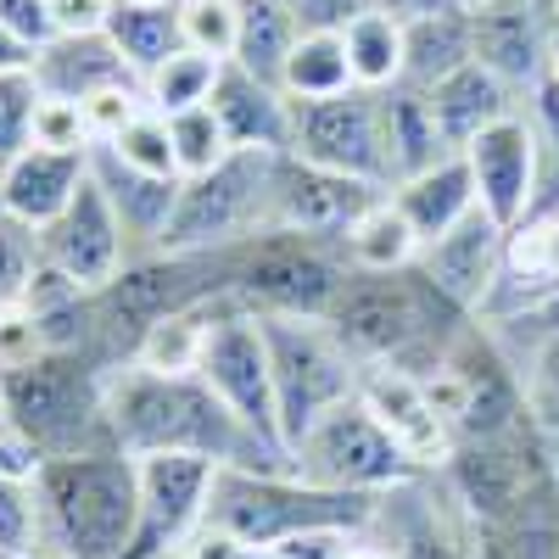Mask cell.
<instances>
[{
  "instance_id": "8992f818",
  "label": "cell",
  "mask_w": 559,
  "mask_h": 559,
  "mask_svg": "<svg viewBox=\"0 0 559 559\" xmlns=\"http://www.w3.org/2000/svg\"><path fill=\"white\" fill-rule=\"evenodd\" d=\"M437 476H442L448 498L481 532H503V526H521L532 515L559 509V459L532 431V419L503 437L459 442Z\"/></svg>"
},
{
  "instance_id": "bcb514c9",
  "label": "cell",
  "mask_w": 559,
  "mask_h": 559,
  "mask_svg": "<svg viewBox=\"0 0 559 559\" xmlns=\"http://www.w3.org/2000/svg\"><path fill=\"white\" fill-rule=\"evenodd\" d=\"M45 459H51V453H45V448L17 426L12 414H0V476L34 487V481H39V471H45Z\"/></svg>"
},
{
  "instance_id": "1f68e13d",
  "label": "cell",
  "mask_w": 559,
  "mask_h": 559,
  "mask_svg": "<svg viewBox=\"0 0 559 559\" xmlns=\"http://www.w3.org/2000/svg\"><path fill=\"white\" fill-rule=\"evenodd\" d=\"M342 45H347V68H353L358 90H392V84H403V17L369 7V12H358L342 28Z\"/></svg>"
},
{
  "instance_id": "d590c367",
  "label": "cell",
  "mask_w": 559,
  "mask_h": 559,
  "mask_svg": "<svg viewBox=\"0 0 559 559\" xmlns=\"http://www.w3.org/2000/svg\"><path fill=\"white\" fill-rule=\"evenodd\" d=\"M107 39L118 45V57L134 73H152L163 57L179 51V0L174 7H112L107 17Z\"/></svg>"
},
{
  "instance_id": "91938a15",
  "label": "cell",
  "mask_w": 559,
  "mask_h": 559,
  "mask_svg": "<svg viewBox=\"0 0 559 559\" xmlns=\"http://www.w3.org/2000/svg\"><path fill=\"white\" fill-rule=\"evenodd\" d=\"M548 12H554V17H559V0H548Z\"/></svg>"
},
{
  "instance_id": "8d00e7d4",
  "label": "cell",
  "mask_w": 559,
  "mask_h": 559,
  "mask_svg": "<svg viewBox=\"0 0 559 559\" xmlns=\"http://www.w3.org/2000/svg\"><path fill=\"white\" fill-rule=\"evenodd\" d=\"M509 353V347H503ZM521 369V392H526V419L532 431L548 442V453L559 459V336H543V342H526L509 353Z\"/></svg>"
},
{
  "instance_id": "94428289",
  "label": "cell",
  "mask_w": 559,
  "mask_h": 559,
  "mask_svg": "<svg viewBox=\"0 0 559 559\" xmlns=\"http://www.w3.org/2000/svg\"><path fill=\"white\" fill-rule=\"evenodd\" d=\"M0 414H7V403H0Z\"/></svg>"
},
{
  "instance_id": "680465c9",
  "label": "cell",
  "mask_w": 559,
  "mask_h": 559,
  "mask_svg": "<svg viewBox=\"0 0 559 559\" xmlns=\"http://www.w3.org/2000/svg\"><path fill=\"white\" fill-rule=\"evenodd\" d=\"M12 313H17V308H7V302H0V331H7V319H12Z\"/></svg>"
},
{
  "instance_id": "e0dca14e",
  "label": "cell",
  "mask_w": 559,
  "mask_h": 559,
  "mask_svg": "<svg viewBox=\"0 0 559 559\" xmlns=\"http://www.w3.org/2000/svg\"><path fill=\"white\" fill-rule=\"evenodd\" d=\"M459 157L471 163L481 213H492L503 229H515L537 207V197H543V134H537L526 107L498 118L492 129H481Z\"/></svg>"
},
{
  "instance_id": "f907efd6",
  "label": "cell",
  "mask_w": 559,
  "mask_h": 559,
  "mask_svg": "<svg viewBox=\"0 0 559 559\" xmlns=\"http://www.w3.org/2000/svg\"><path fill=\"white\" fill-rule=\"evenodd\" d=\"M0 23L12 34H23L28 45L51 39V7H45V0H0Z\"/></svg>"
},
{
  "instance_id": "4dcf8cb0",
  "label": "cell",
  "mask_w": 559,
  "mask_h": 559,
  "mask_svg": "<svg viewBox=\"0 0 559 559\" xmlns=\"http://www.w3.org/2000/svg\"><path fill=\"white\" fill-rule=\"evenodd\" d=\"M297 34H302V23L292 12V0H247V7H241V39H236V57H229V62L280 84Z\"/></svg>"
},
{
  "instance_id": "9f6ffc18",
  "label": "cell",
  "mask_w": 559,
  "mask_h": 559,
  "mask_svg": "<svg viewBox=\"0 0 559 559\" xmlns=\"http://www.w3.org/2000/svg\"><path fill=\"white\" fill-rule=\"evenodd\" d=\"M118 7H174V0H118Z\"/></svg>"
},
{
  "instance_id": "5bb4252c",
  "label": "cell",
  "mask_w": 559,
  "mask_h": 559,
  "mask_svg": "<svg viewBox=\"0 0 559 559\" xmlns=\"http://www.w3.org/2000/svg\"><path fill=\"white\" fill-rule=\"evenodd\" d=\"M392 559H487L481 526L448 498L442 476H414L392 487L369 521Z\"/></svg>"
},
{
  "instance_id": "ffe728a7",
  "label": "cell",
  "mask_w": 559,
  "mask_h": 559,
  "mask_svg": "<svg viewBox=\"0 0 559 559\" xmlns=\"http://www.w3.org/2000/svg\"><path fill=\"white\" fill-rule=\"evenodd\" d=\"M559 297V207H532L515 229L503 236V263H498V286L487 302V324L515 319L537 302Z\"/></svg>"
},
{
  "instance_id": "f546056e",
  "label": "cell",
  "mask_w": 559,
  "mask_h": 559,
  "mask_svg": "<svg viewBox=\"0 0 559 559\" xmlns=\"http://www.w3.org/2000/svg\"><path fill=\"white\" fill-rule=\"evenodd\" d=\"M336 247H342L347 269H358V274H397V269H414V258H419V236L403 218V207L392 202V191L369 202Z\"/></svg>"
},
{
  "instance_id": "11a10c76",
  "label": "cell",
  "mask_w": 559,
  "mask_h": 559,
  "mask_svg": "<svg viewBox=\"0 0 559 559\" xmlns=\"http://www.w3.org/2000/svg\"><path fill=\"white\" fill-rule=\"evenodd\" d=\"M342 559H392V548H386V543H381L376 532H369V526H364V532H353V537H347V548H342Z\"/></svg>"
},
{
  "instance_id": "ac0fdd59",
  "label": "cell",
  "mask_w": 559,
  "mask_h": 559,
  "mask_svg": "<svg viewBox=\"0 0 559 559\" xmlns=\"http://www.w3.org/2000/svg\"><path fill=\"white\" fill-rule=\"evenodd\" d=\"M358 397L364 408L381 419V431L403 448V459L414 464L419 476H437L442 464L453 459L459 437L442 419V408L431 403L426 381L408 376V369H392V364H369L364 381H358Z\"/></svg>"
},
{
  "instance_id": "5b68a950",
  "label": "cell",
  "mask_w": 559,
  "mask_h": 559,
  "mask_svg": "<svg viewBox=\"0 0 559 559\" xmlns=\"http://www.w3.org/2000/svg\"><path fill=\"white\" fill-rule=\"evenodd\" d=\"M102 381H107V364H96L90 353L39 347L34 358L0 369V403L51 459L96 453L112 448Z\"/></svg>"
},
{
  "instance_id": "cb8c5ba5",
  "label": "cell",
  "mask_w": 559,
  "mask_h": 559,
  "mask_svg": "<svg viewBox=\"0 0 559 559\" xmlns=\"http://www.w3.org/2000/svg\"><path fill=\"white\" fill-rule=\"evenodd\" d=\"M90 179H96L102 197L112 202L129 247L134 252H157L163 236H168V224H174V207H179V179L123 168L107 146H90Z\"/></svg>"
},
{
  "instance_id": "277c9868",
  "label": "cell",
  "mask_w": 559,
  "mask_h": 559,
  "mask_svg": "<svg viewBox=\"0 0 559 559\" xmlns=\"http://www.w3.org/2000/svg\"><path fill=\"white\" fill-rule=\"evenodd\" d=\"M381 498L313 487L297 471H218L207 498V526L274 548L302 532H364L376 521Z\"/></svg>"
},
{
  "instance_id": "8fae6325",
  "label": "cell",
  "mask_w": 559,
  "mask_h": 559,
  "mask_svg": "<svg viewBox=\"0 0 559 559\" xmlns=\"http://www.w3.org/2000/svg\"><path fill=\"white\" fill-rule=\"evenodd\" d=\"M197 376L213 386V397L241 419L252 437H263L269 448L286 453V437H280V408H274V358H269V331L263 319L236 308V302H218L213 313V331L202 347V369ZM292 459V453H286Z\"/></svg>"
},
{
  "instance_id": "9a60e30c",
  "label": "cell",
  "mask_w": 559,
  "mask_h": 559,
  "mask_svg": "<svg viewBox=\"0 0 559 559\" xmlns=\"http://www.w3.org/2000/svg\"><path fill=\"white\" fill-rule=\"evenodd\" d=\"M376 197H381V185H364L353 174H336V168H319V163H302L292 152H280L274 179H269L263 229H292V236L336 247L347 236V224Z\"/></svg>"
},
{
  "instance_id": "b9f144b4",
  "label": "cell",
  "mask_w": 559,
  "mask_h": 559,
  "mask_svg": "<svg viewBox=\"0 0 559 559\" xmlns=\"http://www.w3.org/2000/svg\"><path fill=\"white\" fill-rule=\"evenodd\" d=\"M481 543H487V559H559V509L503 532H481Z\"/></svg>"
},
{
  "instance_id": "ee69618b",
  "label": "cell",
  "mask_w": 559,
  "mask_h": 559,
  "mask_svg": "<svg viewBox=\"0 0 559 559\" xmlns=\"http://www.w3.org/2000/svg\"><path fill=\"white\" fill-rule=\"evenodd\" d=\"M0 554H39V509L34 487L0 476Z\"/></svg>"
},
{
  "instance_id": "f6af8a7d",
  "label": "cell",
  "mask_w": 559,
  "mask_h": 559,
  "mask_svg": "<svg viewBox=\"0 0 559 559\" xmlns=\"http://www.w3.org/2000/svg\"><path fill=\"white\" fill-rule=\"evenodd\" d=\"M84 107V123H90V140H112L140 107H146V96H140V84H112V90H96L90 102H79Z\"/></svg>"
},
{
  "instance_id": "60d3db41",
  "label": "cell",
  "mask_w": 559,
  "mask_h": 559,
  "mask_svg": "<svg viewBox=\"0 0 559 559\" xmlns=\"http://www.w3.org/2000/svg\"><path fill=\"white\" fill-rule=\"evenodd\" d=\"M28 146H45V152H90V123H84V107L79 102H62V96H39L34 107V140Z\"/></svg>"
},
{
  "instance_id": "f1b7e54d",
  "label": "cell",
  "mask_w": 559,
  "mask_h": 559,
  "mask_svg": "<svg viewBox=\"0 0 559 559\" xmlns=\"http://www.w3.org/2000/svg\"><path fill=\"white\" fill-rule=\"evenodd\" d=\"M464 62H476L471 12H464V7L403 23V84L431 90V84H442L448 73H459Z\"/></svg>"
},
{
  "instance_id": "6f0895ef",
  "label": "cell",
  "mask_w": 559,
  "mask_h": 559,
  "mask_svg": "<svg viewBox=\"0 0 559 559\" xmlns=\"http://www.w3.org/2000/svg\"><path fill=\"white\" fill-rule=\"evenodd\" d=\"M0 559H57V554H0Z\"/></svg>"
},
{
  "instance_id": "3957f363",
  "label": "cell",
  "mask_w": 559,
  "mask_h": 559,
  "mask_svg": "<svg viewBox=\"0 0 559 559\" xmlns=\"http://www.w3.org/2000/svg\"><path fill=\"white\" fill-rule=\"evenodd\" d=\"M39 554L57 559H129L140 526V459L118 448L45 459L34 481Z\"/></svg>"
},
{
  "instance_id": "e575fe53",
  "label": "cell",
  "mask_w": 559,
  "mask_h": 559,
  "mask_svg": "<svg viewBox=\"0 0 559 559\" xmlns=\"http://www.w3.org/2000/svg\"><path fill=\"white\" fill-rule=\"evenodd\" d=\"M224 302V297H218ZM218 302L207 308H191V313H174V319H157L146 336L134 342V358L140 369H157V376H197L202 369V347H207V331H213V313Z\"/></svg>"
},
{
  "instance_id": "484cf974",
  "label": "cell",
  "mask_w": 559,
  "mask_h": 559,
  "mask_svg": "<svg viewBox=\"0 0 559 559\" xmlns=\"http://www.w3.org/2000/svg\"><path fill=\"white\" fill-rule=\"evenodd\" d=\"M426 102H431V118H437V129H442V140L453 152H464L481 129H492L498 118L526 107V96H515V90H509L498 73H487L481 62H464L459 73L431 84Z\"/></svg>"
},
{
  "instance_id": "681fc988",
  "label": "cell",
  "mask_w": 559,
  "mask_h": 559,
  "mask_svg": "<svg viewBox=\"0 0 559 559\" xmlns=\"http://www.w3.org/2000/svg\"><path fill=\"white\" fill-rule=\"evenodd\" d=\"M292 12L302 28H324V34H342L358 12H369V0H292Z\"/></svg>"
},
{
  "instance_id": "7dc6e473",
  "label": "cell",
  "mask_w": 559,
  "mask_h": 559,
  "mask_svg": "<svg viewBox=\"0 0 559 559\" xmlns=\"http://www.w3.org/2000/svg\"><path fill=\"white\" fill-rule=\"evenodd\" d=\"M174 559H280V554L263 548V543H247V537H229V532H218V526H202Z\"/></svg>"
},
{
  "instance_id": "ab89813d",
  "label": "cell",
  "mask_w": 559,
  "mask_h": 559,
  "mask_svg": "<svg viewBox=\"0 0 559 559\" xmlns=\"http://www.w3.org/2000/svg\"><path fill=\"white\" fill-rule=\"evenodd\" d=\"M34 107H39L34 73H0V163H12L34 140Z\"/></svg>"
},
{
  "instance_id": "44dd1931",
  "label": "cell",
  "mask_w": 559,
  "mask_h": 559,
  "mask_svg": "<svg viewBox=\"0 0 559 559\" xmlns=\"http://www.w3.org/2000/svg\"><path fill=\"white\" fill-rule=\"evenodd\" d=\"M548 34H554V12L543 7V0H532V7L471 12L476 62L487 73H498L515 96H532V90L548 79Z\"/></svg>"
},
{
  "instance_id": "f5cc1de1",
  "label": "cell",
  "mask_w": 559,
  "mask_h": 559,
  "mask_svg": "<svg viewBox=\"0 0 559 559\" xmlns=\"http://www.w3.org/2000/svg\"><path fill=\"white\" fill-rule=\"evenodd\" d=\"M34 51H39V45H28L23 34H12L7 23H0V73H28Z\"/></svg>"
},
{
  "instance_id": "603a6c76",
  "label": "cell",
  "mask_w": 559,
  "mask_h": 559,
  "mask_svg": "<svg viewBox=\"0 0 559 559\" xmlns=\"http://www.w3.org/2000/svg\"><path fill=\"white\" fill-rule=\"evenodd\" d=\"M90 179V152H45V146H23L12 163H0V213L23 229L51 224Z\"/></svg>"
},
{
  "instance_id": "d4e9b609",
  "label": "cell",
  "mask_w": 559,
  "mask_h": 559,
  "mask_svg": "<svg viewBox=\"0 0 559 559\" xmlns=\"http://www.w3.org/2000/svg\"><path fill=\"white\" fill-rule=\"evenodd\" d=\"M28 73L39 84V96H62V102H90L96 90L140 84V73L118 57V45L107 34H51L34 51Z\"/></svg>"
},
{
  "instance_id": "7bdbcfd3",
  "label": "cell",
  "mask_w": 559,
  "mask_h": 559,
  "mask_svg": "<svg viewBox=\"0 0 559 559\" xmlns=\"http://www.w3.org/2000/svg\"><path fill=\"white\" fill-rule=\"evenodd\" d=\"M39 269V247H34V229L12 224L0 213V302L7 308H23V292Z\"/></svg>"
},
{
  "instance_id": "6da1fadb",
  "label": "cell",
  "mask_w": 559,
  "mask_h": 559,
  "mask_svg": "<svg viewBox=\"0 0 559 559\" xmlns=\"http://www.w3.org/2000/svg\"><path fill=\"white\" fill-rule=\"evenodd\" d=\"M107 437L129 459L202 453L224 471H292V459L252 437L202 376H157L140 364H112L102 381Z\"/></svg>"
},
{
  "instance_id": "7402d4cb",
  "label": "cell",
  "mask_w": 559,
  "mask_h": 559,
  "mask_svg": "<svg viewBox=\"0 0 559 559\" xmlns=\"http://www.w3.org/2000/svg\"><path fill=\"white\" fill-rule=\"evenodd\" d=\"M229 134L236 152H292V123H297V102L280 90L274 79H258L236 62H224L218 84H213V102H207Z\"/></svg>"
},
{
  "instance_id": "4316f807",
  "label": "cell",
  "mask_w": 559,
  "mask_h": 559,
  "mask_svg": "<svg viewBox=\"0 0 559 559\" xmlns=\"http://www.w3.org/2000/svg\"><path fill=\"white\" fill-rule=\"evenodd\" d=\"M392 202H397L403 218L414 224L419 247L437 241V236H448L453 224H464V218L481 207L476 179H471V163H464L459 152H448L442 163H431V168H419V174L397 179V185H392Z\"/></svg>"
},
{
  "instance_id": "83f0119b",
  "label": "cell",
  "mask_w": 559,
  "mask_h": 559,
  "mask_svg": "<svg viewBox=\"0 0 559 559\" xmlns=\"http://www.w3.org/2000/svg\"><path fill=\"white\" fill-rule=\"evenodd\" d=\"M376 102H381V152H386V191L397 179L419 174V168H431L442 163L453 146L442 140L437 118H431V102H426V90H414V84H392V90H376Z\"/></svg>"
},
{
  "instance_id": "30bf717a",
  "label": "cell",
  "mask_w": 559,
  "mask_h": 559,
  "mask_svg": "<svg viewBox=\"0 0 559 559\" xmlns=\"http://www.w3.org/2000/svg\"><path fill=\"white\" fill-rule=\"evenodd\" d=\"M269 179L274 157L269 152H229L218 168L179 179V207L163 247L168 252H224L263 229L269 213Z\"/></svg>"
},
{
  "instance_id": "ba28073f",
  "label": "cell",
  "mask_w": 559,
  "mask_h": 559,
  "mask_svg": "<svg viewBox=\"0 0 559 559\" xmlns=\"http://www.w3.org/2000/svg\"><path fill=\"white\" fill-rule=\"evenodd\" d=\"M269 358H274V408H280V437L292 442L319 426L331 408L358 397L364 364L342 347V336L324 319H263Z\"/></svg>"
},
{
  "instance_id": "52a82bcc",
  "label": "cell",
  "mask_w": 559,
  "mask_h": 559,
  "mask_svg": "<svg viewBox=\"0 0 559 559\" xmlns=\"http://www.w3.org/2000/svg\"><path fill=\"white\" fill-rule=\"evenodd\" d=\"M342 280V247L292 229H252L247 241L224 247V297L258 319H324Z\"/></svg>"
},
{
  "instance_id": "9c48e42d",
  "label": "cell",
  "mask_w": 559,
  "mask_h": 559,
  "mask_svg": "<svg viewBox=\"0 0 559 559\" xmlns=\"http://www.w3.org/2000/svg\"><path fill=\"white\" fill-rule=\"evenodd\" d=\"M292 471L313 487L364 492V498H381L419 476L403 459V448L381 431V419L364 408V397H347L342 408H331L319 426H308L292 442Z\"/></svg>"
},
{
  "instance_id": "2e32d148",
  "label": "cell",
  "mask_w": 559,
  "mask_h": 559,
  "mask_svg": "<svg viewBox=\"0 0 559 559\" xmlns=\"http://www.w3.org/2000/svg\"><path fill=\"white\" fill-rule=\"evenodd\" d=\"M34 247H39V258L51 263L57 274H68L73 286L90 292V297L107 292L112 280H118V269L134 258L123 224H118V213H112V202L102 197L96 179L79 185V197L39 229Z\"/></svg>"
},
{
  "instance_id": "4fadbf2b",
  "label": "cell",
  "mask_w": 559,
  "mask_h": 559,
  "mask_svg": "<svg viewBox=\"0 0 559 559\" xmlns=\"http://www.w3.org/2000/svg\"><path fill=\"white\" fill-rule=\"evenodd\" d=\"M292 157L353 174L386 191V152H381V102L376 90H342L324 102H297Z\"/></svg>"
},
{
  "instance_id": "7a4b0ae2",
  "label": "cell",
  "mask_w": 559,
  "mask_h": 559,
  "mask_svg": "<svg viewBox=\"0 0 559 559\" xmlns=\"http://www.w3.org/2000/svg\"><path fill=\"white\" fill-rule=\"evenodd\" d=\"M324 324L342 336V347L364 369L392 364V369H408V376H426V369L442 364V353L453 347V336L471 319H464L448 297H437L419 269H397V274L347 269Z\"/></svg>"
},
{
  "instance_id": "d6a6232c",
  "label": "cell",
  "mask_w": 559,
  "mask_h": 559,
  "mask_svg": "<svg viewBox=\"0 0 559 559\" xmlns=\"http://www.w3.org/2000/svg\"><path fill=\"white\" fill-rule=\"evenodd\" d=\"M280 90H286L292 102H324V96H342V90H358L342 34L302 28L292 57H286V73H280Z\"/></svg>"
},
{
  "instance_id": "74e56055",
  "label": "cell",
  "mask_w": 559,
  "mask_h": 559,
  "mask_svg": "<svg viewBox=\"0 0 559 559\" xmlns=\"http://www.w3.org/2000/svg\"><path fill=\"white\" fill-rule=\"evenodd\" d=\"M102 146L123 163V168H140V174H157V179H179V163H174V134H168V118L140 107L112 140Z\"/></svg>"
},
{
  "instance_id": "7c38bea8",
  "label": "cell",
  "mask_w": 559,
  "mask_h": 559,
  "mask_svg": "<svg viewBox=\"0 0 559 559\" xmlns=\"http://www.w3.org/2000/svg\"><path fill=\"white\" fill-rule=\"evenodd\" d=\"M224 464L202 453H152L140 459V526L129 559H174L207 526V498Z\"/></svg>"
},
{
  "instance_id": "c3c4849f",
  "label": "cell",
  "mask_w": 559,
  "mask_h": 559,
  "mask_svg": "<svg viewBox=\"0 0 559 559\" xmlns=\"http://www.w3.org/2000/svg\"><path fill=\"white\" fill-rule=\"evenodd\" d=\"M45 7H51V34H107L118 0H45Z\"/></svg>"
},
{
  "instance_id": "816d5d0a",
  "label": "cell",
  "mask_w": 559,
  "mask_h": 559,
  "mask_svg": "<svg viewBox=\"0 0 559 559\" xmlns=\"http://www.w3.org/2000/svg\"><path fill=\"white\" fill-rule=\"evenodd\" d=\"M353 532H302V537H286V543H274L280 559H342Z\"/></svg>"
},
{
  "instance_id": "836d02e7",
  "label": "cell",
  "mask_w": 559,
  "mask_h": 559,
  "mask_svg": "<svg viewBox=\"0 0 559 559\" xmlns=\"http://www.w3.org/2000/svg\"><path fill=\"white\" fill-rule=\"evenodd\" d=\"M224 62L218 57H202L191 45H179L174 57H163L152 73H140V96H146L152 112L174 118V112H191V107H207L213 102V84H218Z\"/></svg>"
},
{
  "instance_id": "f35d334b",
  "label": "cell",
  "mask_w": 559,
  "mask_h": 559,
  "mask_svg": "<svg viewBox=\"0 0 559 559\" xmlns=\"http://www.w3.org/2000/svg\"><path fill=\"white\" fill-rule=\"evenodd\" d=\"M168 134H174V163H179V179H197L207 168H218L229 152V134L218 123L213 107H191V112H174L168 118Z\"/></svg>"
},
{
  "instance_id": "db71d44e",
  "label": "cell",
  "mask_w": 559,
  "mask_h": 559,
  "mask_svg": "<svg viewBox=\"0 0 559 559\" xmlns=\"http://www.w3.org/2000/svg\"><path fill=\"white\" fill-rule=\"evenodd\" d=\"M376 12H392V17H403V23H414V17H431V12H453L459 0H369Z\"/></svg>"
},
{
  "instance_id": "d6986e66",
  "label": "cell",
  "mask_w": 559,
  "mask_h": 559,
  "mask_svg": "<svg viewBox=\"0 0 559 559\" xmlns=\"http://www.w3.org/2000/svg\"><path fill=\"white\" fill-rule=\"evenodd\" d=\"M503 236L509 229L492 218V213H471L464 224H453L448 236L426 241L414 258V269L426 274V286L437 297H448L464 319H481L487 302H492V286H498V263H503Z\"/></svg>"
}]
</instances>
